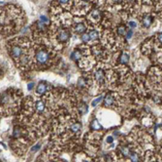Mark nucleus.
Returning a JSON list of instances; mask_svg holds the SVG:
<instances>
[{
    "mask_svg": "<svg viewBox=\"0 0 162 162\" xmlns=\"http://www.w3.org/2000/svg\"><path fill=\"white\" fill-rule=\"evenodd\" d=\"M6 48L10 57L21 70H30L33 68L34 43L27 37H16L9 40Z\"/></svg>",
    "mask_w": 162,
    "mask_h": 162,
    "instance_id": "f257e3e1",
    "label": "nucleus"
},
{
    "mask_svg": "<svg viewBox=\"0 0 162 162\" xmlns=\"http://www.w3.org/2000/svg\"><path fill=\"white\" fill-rule=\"evenodd\" d=\"M26 23V15L18 5L7 4L1 7V35L8 37L18 33Z\"/></svg>",
    "mask_w": 162,
    "mask_h": 162,
    "instance_id": "f03ea898",
    "label": "nucleus"
},
{
    "mask_svg": "<svg viewBox=\"0 0 162 162\" xmlns=\"http://www.w3.org/2000/svg\"><path fill=\"white\" fill-rule=\"evenodd\" d=\"M34 70H46L51 68L56 58V51L51 46L49 39L34 42Z\"/></svg>",
    "mask_w": 162,
    "mask_h": 162,
    "instance_id": "7ed1b4c3",
    "label": "nucleus"
},
{
    "mask_svg": "<svg viewBox=\"0 0 162 162\" xmlns=\"http://www.w3.org/2000/svg\"><path fill=\"white\" fill-rule=\"evenodd\" d=\"M93 84L97 86L99 91L113 89L119 84L117 72L110 65L106 63H99L93 68L91 73Z\"/></svg>",
    "mask_w": 162,
    "mask_h": 162,
    "instance_id": "20e7f679",
    "label": "nucleus"
},
{
    "mask_svg": "<svg viewBox=\"0 0 162 162\" xmlns=\"http://www.w3.org/2000/svg\"><path fill=\"white\" fill-rule=\"evenodd\" d=\"M23 99V92L19 89L9 88L1 93V116H9L19 111V105Z\"/></svg>",
    "mask_w": 162,
    "mask_h": 162,
    "instance_id": "39448f33",
    "label": "nucleus"
},
{
    "mask_svg": "<svg viewBox=\"0 0 162 162\" xmlns=\"http://www.w3.org/2000/svg\"><path fill=\"white\" fill-rule=\"evenodd\" d=\"M71 28L53 23L49 31V40L55 51L62 50L68 45L71 38Z\"/></svg>",
    "mask_w": 162,
    "mask_h": 162,
    "instance_id": "423d86ee",
    "label": "nucleus"
},
{
    "mask_svg": "<svg viewBox=\"0 0 162 162\" xmlns=\"http://www.w3.org/2000/svg\"><path fill=\"white\" fill-rule=\"evenodd\" d=\"M126 102V95L121 94L117 91H111L104 97L103 105L113 109H121Z\"/></svg>",
    "mask_w": 162,
    "mask_h": 162,
    "instance_id": "0eeeda50",
    "label": "nucleus"
},
{
    "mask_svg": "<svg viewBox=\"0 0 162 162\" xmlns=\"http://www.w3.org/2000/svg\"><path fill=\"white\" fill-rule=\"evenodd\" d=\"M92 1H74L71 14L80 17L85 16L90 13V11L92 10Z\"/></svg>",
    "mask_w": 162,
    "mask_h": 162,
    "instance_id": "6e6552de",
    "label": "nucleus"
},
{
    "mask_svg": "<svg viewBox=\"0 0 162 162\" xmlns=\"http://www.w3.org/2000/svg\"><path fill=\"white\" fill-rule=\"evenodd\" d=\"M91 54L98 63H106L111 58V54L109 50L103 46L102 44H96L91 46Z\"/></svg>",
    "mask_w": 162,
    "mask_h": 162,
    "instance_id": "1a4fd4ad",
    "label": "nucleus"
},
{
    "mask_svg": "<svg viewBox=\"0 0 162 162\" xmlns=\"http://www.w3.org/2000/svg\"><path fill=\"white\" fill-rule=\"evenodd\" d=\"M71 29H72V32H74L75 34H79V35H82V34L85 33L88 29L87 21L83 22L81 21V20L78 21V20L74 19L73 24L72 26H71Z\"/></svg>",
    "mask_w": 162,
    "mask_h": 162,
    "instance_id": "9d476101",
    "label": "nucleus"
},
{
    "mask_svg": "<svg viewBox=\"0 0 162 162\" xmlns=\"http://www.w3.org/2000/svg\"><path fill=\"white\" fill-rule=\"evenodd\" d=\"M139 20L142 28H148L153 23L154 15L153 13H149V12H144V13H142V15H140Z\"/></svg>",
    "mask_w": 162,
    "mask_h": 162,
    "instance_id": "9b49d317",
    "label": "nucleus"
},
{
    "mask_svg": "<svg viewBox=\"0 0 162 162\" xmlns=\"http://www.w3.org/2000/svg\"><path fill=\"white\" fill-rule=\"evenodd\" d=\"M51 85L49 84L46 81H41L39 82V84L37 85V88H36V94L39 96H44L46 95L49 91H51L53 88H50Z\"/></svg>",
    "mask_w": 162,
    "mask_h": 162,
    "instance_id": "f8f14e48",
    "label": "nucleus"
},
{
    "mask_svg": "<svg viewBox=\"0 0 162 162\" xmlns=\"http://www.w3.org/2000/svg\"><path fill=\"white\" fill-rule=\"evenodd\" d=\"M130 60V56L129 54L126 52V51H121V52L119 53V57L117 59V62L115 65H126L127 63H129Z\"/></svg>",
    "mask_w": 162,
    "mask_h": 162,
    "instance_id": "ddd939ff",
    "label": "nucleus"
},
{
    "mask_svg": "<svg viewBox=\"0 0 162 162\" xmlns=\"http://www.w3.org/2000/svg\"><path fill=\"white\" fill-rule=\"evenodd\" d=\"M90 128H91L93 131H99V130L102 129V126L101 124L98 122L97 119H93L90 123Z\"/></svg>",
    "mask_w": 162,
    "mask_h": 162,
    "instance_id": "4468645a",
    "label": "nucleus"
},
{
    "mask_svg": "<svg viewBox=\"0 0 162 162\" xmlns=\"http://www.w3.org/2000/svg\"><path fill=\"white\" fill-rule=\"evenodd\" d=\"M102 99H103V97H99V98H98V99H96V100L93 101V102H92V105H93V107H95V105H97V103H99Z\"/></svg>",
    "mask_w": 162,
    "mask_h": 162,
    "instance_id": "2eb2a0df",
    "label": "nucleus"
},
{
    "mask_svg": "<svg viewBox=\"0 0 162 162\" xmlns=\"http://www.w3.org/2000/svg\"><path fill=\"white\" fill-rule=\"evenodd\" d=\"M132 34H133V33H132V30H131V29H129V30L127 31V33H126V36H125V39H126V40H127V39H129V38L132 36Z\"/></svg>",
    "mask_w": 162,
    "mask_h": 162,
    "instance_id": "dca6fc26",
    "label": "nucleus"
},
{
    "mask_svg": "<svg viewBox=\"0 0 162 162\" xmlns=\"http://www.w3.org/2000/svg\"><path fill=\"white\" fill-rule=\"evenodd\" d=\"M41 148V144H35V146H33L32 148V151H37L39 148Z\"/></svg>",
    "mask_w": 162,
    "mask_h": 162,
    "instance_id": "f3484780",
    "label": "nucleus"
},
{
    "mask_svg": "<svg viewBox=\"0 0 162 162\" xmlns=\"http://www.w3.org/2000/svg\"><path fill=\"white\" fill-rule=\"evenodd\" d=\"M113 142H114V138H113V137H111V136H109L107 138V143L108 144H111V143H113Z\"/></svg>",
    "mask_w": 162,
    "mask_h": 162,
    "instance_id": "a211bd4d",
    "label": "nucleus"
},
{
    "mask_svg": "<svg viewBox=\"0 0 162 162\" xmlns=\"http://www.w3.org/2000/svg\"><path fill=\"white\" fill-rule=\"evenodd\" d=\"M149 162H159V161H158V159H157V158H156V159H154V157L153 156V157H151V158H149Z\"/></svg>",
    "mask_w": 162,
    "mask_h": 162,
    "instance_id": "6ab92c4d",
    "label": "nucleus"
},
{
    "mask_svg": "<svg viewBox=\"0 0 162 162\" xmlns=\"http://www.w3.org/2000/svg\"><path fill=\"white\" fill-rule=\"evenodd\" d=\"M32 87H34V83H29V84H28V89L31 90V89H32Z\"/></svg>",
    "mask_w": 162,
    "mask_h": 162,
    "instance_id": "aec40b11",
    "label": "nucleus"
},
{
    "mask_svg": "<svg viewBox=\"0 0 162 162\" xmlns=\"http://www.w3.org/2000/svg\"><path fill=\"white\" fill-rule=\"evenodd\" d=\"M158 161L159 162H162V153H160V158H158Z\"/></svg>",
    "mask_w": 162,
    "mask_h": 162,
    "instance_id": "412c9836",
    "label": "nucleus"
}]
</instances>
